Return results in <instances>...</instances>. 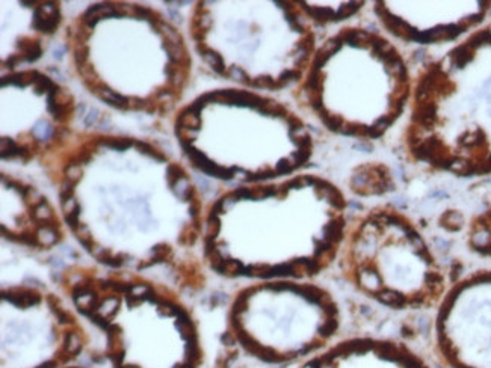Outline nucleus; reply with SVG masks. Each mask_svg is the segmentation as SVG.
I'll return each instance as SVG.
<instances>
[{"mask_svg": "<svg viewBox=\"0 0 491 368\" xmlns=\"http://www.w3.org/2000/svg\"><path fill=\"white\" fill-rule=\"evenodd\" d=\"M370 5L381 30L388 38L419 47H452L480 28L491 16L488 0H376Z\"/></svg>", "mask_w": 491, "mask_h": 368, "instance_id": "obj_9", "label": "nucleus"}, {"mask_svg": "<svg viewBox=\"0 0 491 368\" xmlns=\"http://www.w3.org/2000/svg\"><path fill=\"white\" fill-rule=\"evenodd\" d=\"M432 338L444 368H491V266L450 282L434 311Z\"/></svg>", "mask_w": 491, "mask_h": 368, "instance_id": "obj_8", "label": "nucleus"}, {"mask_svg": "<svg viewBox=\"0 0 491 368\" xmlns=\"http://www.w3.org/2000/svg\"><path fill=\"white\" fill-rule=\"evenodd\" d=\"M416 74L382 30L343 26L317 46L295 88L299 106L326 132L379 140L410 110Z\"/></svg>", "mask_w": 491, "mask_h": 368, "instance_id": "obj_3", "label": "nucleus"}, {"mask_svg": "<svg viewBox=\"0 0 491 368\" xmlns=\"http://www.w3.org/2000/svg\"><path fill=\"white\" fill-rule=\"evenodd\" d=\"M348 189L358 198H379L396 189V178L390 164L369 160L355 164L348 176Z\"/></svg>", "mask_w": 491, "mask_h": 368, "instance_id": "obj_11", "label": "nucleus"}, {"mask_svg": "<svg viewBox=\"0 0 491 368\" xmlns=\"http://www.w3.org/2000/svg\"><path fill=\"white\" fill-rule=\"evenodd\" d=\"M402 146L435 174L491 175V18L417 71Z\"/></svg>", "mask_w": 491, "mask_h": 368, "instance_id": "obj_2", "label": "nucleus"}, {"mask_svg": "<svg viewBox=\"0 0 491 368\" xmlns=\"http://www.w3.org/2000/svg\"><path fill=\"white\" fill-rule=\"evenodd\" d=\"M206 134V145L185 148L192 166L207 176L245 184L299 174L314 152L305 121L286 103L245 88L215 89L186 110Z\"/></svg>", "mask_w": 491, "mask_h": 368, "instance_id": "obj_4", "label": "nucleus"}, {"mask_svg": "<svg viewBox=\"0 0 491 368\" xmlns=\"http://www.w3.org/2000/svg\"><path fill=\"white\" fill-rule=\"evenodd\" d=\"M366 2H298L311 24H337L357 17Z\"/></svg>", "mask_w": 491, "mask_h": 368, "instance_id": "obj_13", "label": "nucleus"}, {"mask_svg": "<svg viewBox=\"0 0 491 368\" xmlns=\"http://www.w3.org/2000/svg\"><path fill=\"white\" fill-rule=\"evenodd\" d=\"M201 6L192 36L213 72L239 88H296L317 48L298 2H227Z\"/></svg>", "mask_w": 491, "mask_h": 368, "instance_id": "obj_5", "label": "nucleus"}, {"mask_svg": "<svg viewBox=\"0 0 491 368\" xmlns=\"http://www.w3.org/2000/svg\"><path fill=\"white\" fill-rule=\"evenodd\" d=\"M464 242L473 256L491 266V201L471 214L465 225Z\"/></svg>", "mask_w": 491, "mask_h": 368, "instance_id": "obj_12", "label": "nucleus"}, {"mask_svg": "<svg viewBox=\"0 0 491 368\" xmlns=\"http://www.w3.org/2000/svg\"><path fill=\"white\" fill-rule=\"evenodd\" d=\"M296 368H435L417 348L382 335H354L337 340Z\"/></svg>", "mask_w": 491, "mask_h": 368, "instance_id": "obj_10", "label": "nucleus"}, {"mask_svg": "<svg viewBox=\"0 0 491 368\" xmlns=\"http://www.w3.org/2000/svg\"><path fill=\"white\" fill-rule=\"evenodd\" d=\"M342 326V308L326 287L314 281H256L230 302L225 344L257 364L296 368L334 344Z\"/></svg>", "mask_w": 491, "mask_h": 368, "instance_id": "obj_7", "label": "nucleus"}, {"mask_svg": "<svg viewBox=\"0 0 491 368\" xmlns=\"http://www.w3.org/2000/svg\"><path fill=\"white\" fill-rule=\"evenodd\" d=\"M337 264L357 294L394 312L435 311L450 286L423 230L393 204L351 220Z\"/></svg>", "mask_w": 491, "mask_h": 368, "instance_id": "obj_6", "label": "nucleus"}, {"mask_svg": "<svg viewBox=\"0 0 491 368\" xmlns=\"http://www.w3.org/2000/svg\"><path fill=\"white\" fill-rule=\"evenodd\" d=\"M349 224L337 184L299 172L216 198L204 216L203 255L227 280L314 281L337 262Z\"/></svg>", "mask_w": 491, "mask_h": 368, "instance_id": "obj_1", "label": "nucleus"}]
</instances>
